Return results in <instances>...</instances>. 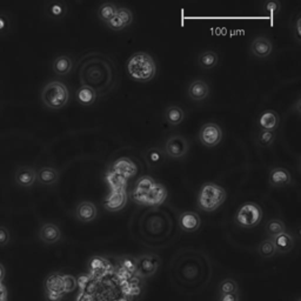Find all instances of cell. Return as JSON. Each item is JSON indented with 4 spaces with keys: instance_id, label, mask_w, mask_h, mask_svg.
<instances>
[{
    "instance_id": "41",
    "label": "cell",
    "mask_w": 301,
    "mask_h": 301,
    "mask_svg": "<svg viewBox=\"0 0 301 301\" xmlns=\"http://www.w3.org/2000/svg\"><path fill=\"white\" fill-rule=\"evenodd\" d=\"M293 27V35H294V40L295 42L298 44V45H300L301 44V17L300 14H298L295 18L294 20V24L292 25Z\"/></svg>"
},
{
    "instance_id": "17",
    "label": "cell",
    "mask_w": 301,
    "mask_h": 301,
    "mask_svg": "<svg viewBox=\"0 0 301 301\" xmlns=\"http://www.w3.org/2000/svg\"><path fill=\"white\" fill-rule=\"evenodd\" d=\"M37 181V171L31 166H20L16 172V183L20 187L28 188Z\"/></svg>"
},
{
    "instance_id": "37",
    "label": "cell",
    "mask_w": 301,
    "mask_h": 301,
    "mask_svg": "<svg viewBox=\"0 0 301 301\" xmlns=\"http://www.w3.org/2000/svg\"><path fill=\"white\" fill-rule=\"evenodd\" d=\"M231 293H239V286L238 282L234 279L227 278L220 281L219 286H218V294H231Z\"/></svg>"
},
{
    "instance_id": "23",
    "label": "cell",
    "mask_w": 301,
    "mask_h": 301,
    "mask_svg": "<svg viewBox=\"0 0 301 301\" xmlns=\"http://www.w3.org/2000/svg\"><path fill=\"white\" fill-rule=\"evenodd\" d=\"M218 63H219V56H218V53L214 52V51L206 50L198 56L199 67L205 71L213 70L218 65Z\"/></svg>"
},
{
    "instance_id": "26",
    "label": "cell",
    "mask_w": 301,
    "mask_h": 301,
    "mask_svg": "<svg viewBox=\"0 0 301 301\" xmlns=\"http://www.w3.org/2000/svg\"><path fill=\"white\" fill-rule=\"evenodd\" d=\"M165 120L171 126H179L185 120V112L180 106L169 105L164 112Z\"/></svg>"
},
{
    "instance_id": "32",
    "label": "cell",
    "mask_w": 301,
    "mask_h": 301,
    "mask_svg": "<svg viewBox=\"0 0 301 301\" xmlns=\"http://www.w3.org/2000/svg\"><path fill=\"white\" fill-rule=\"evenodd\" d=\"M265 232H266L268 238L272 239L282 233V232H286V225L280 219H271L265 225Z\"/></svg>"
},
{
    "instance_id": "28",
    "label": "cell",
    "mask_w": 301,
    "mask_h": 301,
    "mask_svg": "<svg viewBox=\"0 0 301 301\" xmlns=\"http://www.w3.org/2000/svg\"><path fill=\"white\" fill-rule=\"evenodd\" d=\"M145 159H146L147 164L151 166V167H158L164 164L166 155L164 151L159 147H151L145 152Z\"/></svg>"
},
{
    "instance_id": "50",
    "label": "cell",
    "mask_w": 301,
    "mask_h": 301,
    "mask_svg": "<svg viewBox=\"0 0 301 301\" xmlns=\"http://www.w3.org/2000/svg\"><path fill=\"white\" fill-rule=\"evenodd\" d=\"M295 301H301V299H300V298H298V299H296Z\"/></svg>"
},
{
    "instance_id": "36",
    "label": "cell",
    "mask_w": 301,
    "mask_h": 301,
    "mask_svg": "<svg viewBox=\"0 0 301 301\" xmlns=\"http://www.w3.org/2000/svg\"><path fill=\"white\" fill-rule=\"evenodd\" d=\"M118 267H120L122 271H125L126 273L131 277H134L136 275L137 271V263H136V256L131 255H124L120 256L118 259Z\"/></svg>"
},
{
    "instance_id": "14",
    "label": "cell",
    "mask_w": 301,
    "mask_h": 301,
    "mask_svg": "<svg viewBox=\"0 0 301 301\" xmlns=\"http://www.w3.org/2000/svg\"><path fill=\"white\" fill-rule=\"evenodd\" d=\"M268 184L271 187H284L292 184V176L288 169L284 167H274L271 169L268 176Z\"/></svg>"
},
{
    "instance_id": "20",
    "label": "cell",
    "mask_w": 301,
    "mask_h": 301,
    "mask_svg": "<svg viewBox=\"0 0 301 301\" xmlns=\"http://www.w3.org/2000/svg\"><path fill=\"white\" fill-rule=\"evenodd\" d=\"M272 241L277 249V253H281V254L291 252L294 247V238L288 232H282V233L278 234L277 237L272 238Z\"/></svg>"
},
{
    "instance_id": "1",
    "label": "cell",
    "mask_w": 301,
    "mask_h": 301,
    "mask_svg": "<svg viewBox=\"0 0 301 301\" xmlns=\"http://www.w3.org/2000/svg\"><path fill=\"white\" fill-rule=\"evenodd\" d=\"M81 86L92 89L97 94H104L114 86V65L106 56L92 53L84 57L79 64Z\"/></svg>"
},
{
    "instance_id": "21",
    "label": "cell",
    "mask_w": 301,
    "mask_h": 301,
    "mask_svg": "<svg viewBox=\"0 0 301 301\" xmlns=\"http://www.w3.org/2000/svg\"><path fill=\"white\" fill-rule=\"evenodd\" d=\"M45 292L58 295H65L63 287V274L58 273V272L50 274L45 280Z\"/></svg>"
},
{
    "instance_id": "13",
    "label": "cell",
    "mask_w": 301,
    "mask_h": 301,
    "mask_svg": "<svg viewBox=\"0 0 301 301\" xmlns=\"http://www.w3.org/2000/svg\"><path fill=\"white\" fill-rule=\"evenodd\" d=\"M201 226V219L198 213L185 211L179 214V227L187 233H193Z\"/></svg>"
},
{
    "instance_id": "44",
    "label": "cell",
    "mask_w": 301,
    "mask_h": 301,
    "mask_svg": "<svg viewBox=\"0 0 301 301\" xmlns=\"http://www.w3.org/2000/svg\"><path fill=\"white\" fill-rule=\"evenodd\" d=\"M10 28V20L9 18L4 14H0V34L5 33V32Z\"/></svg>"
},
{
    "instance_id": "34",
    "label": "cell",
    "mask_w": 301,
    "mask_h": 301,
    "mask_svg": "<svg viewBox=\"0 0 301 301\" xmlns=\"http://www.w3.org/2000/svg\"><path fill=\"white\" fill-rule=\"evenodd\" d=\"M155 184L157 183H155L153 178L150 176H144L141 177L140 179H138V181L136 183V186H134V191L140 192V193L147 195L152 190H153Z\"/></svg>"
},
{
    "instance_id": "40",
    "label": "cell",
    "mask_w": 301,
    "mask_h": 301,
    "mask_svg": "<svg viewBox=\"0 0 301 301\" xmlns=\"http://www.w3.org/2000/svg\"><path fill=\"white\" fill-rule=\"evenodd\" d=\"M280 9H281L280 3L277 2V0H272V2H268L264 5L265 12L270 13V14H272V16H274V14L279 13Z\"/></svg>"
},
{
    "instance_id": "24",
    "label": "cell",
    "mask_w": 301,
    "mask_h": 301,
    "mask_svg": "<svg viewBox=\"0 0 301 301\" xmlns=\"http://www.w3.org/2000/svg\"><path fill=\"white\" fill-rule=\"evenodd\" d=\"M52 68L57 75L64 77V75L71 73L72 68H73V61H72L71 57L68 56H59L54 59Z\"/></svg>"
},
{
    "instance_id": "45",
    "label": "cell",
    "mask_w": 301,
    "mask_h": 301,
    "mask_svg": "<svg viewBox=\"0 0 301 301\" xmlns=\"http://www.w3.org/2000/svg\"><path fill=\"white\" fill-rule=\"evenodd\" d=\"M218 301H240V298H239V293H231V294L219 295Z\"/></svg>"
},
{
    "instance_id": "49",
    "label": "cell",
    "mask_w": 301,
    "mask_h": 301,
    "mask_svg": "<svg viewBox=\"0 0 301 301\" xmlns=\"http://www.w3.org/2000/svg\"><path fill=\"white\" fill-rule=\"evenodd\" d=\"M0 301H7V296H2V298H0Z\"/></svg>"
},
{
    "instance_id": "12",
    "label": "cell",
    "mask_w": 301,
    "mask_h": 301,
    "mask_svg": "<svg viewBox=\"0 0 301 301\" xmlns=\"http://www.w3.org/2000/svg\"><path fill=\"white\" fill-rule=\"evenodd\" d=\"M187 96L193 101H202L209 96V86L205 80L195 79L187 87Z\"/></svg>"
},
{
    "instance_id": "11",
    "label": "cell",
    "mask_w": 301,
    "mask_h": 301,
    "mask_svg": "<svg viewBox=\"0 0 301 301\" xmlns=\"http://www.w3.org/2000/svg\"><path fill=\"white\" fill-rule=\"evenodd\" d=\"M39 239L46 245H53L60 241L61 239V231L59 226H57L53 223H45L41 225L39 230Z\"/></svg>"
},
{
    "instance_id": "48",
    "label": "cell",
    "mask_w": 301,
    "mask_h": 301,
    "mask_svg": "<svg viewBox=\"0 0 301 301\" xmlns=\"http://www.w3.org/2000/svg\"><path fill=\"white\" fill-rule=\"evenodd\" d=\"M300 101H301V100H300V98H299V99L296 100L295 106H294V108H295V110H296V113H298V114L300 113V108H299V106H300Z\"/></svg>"
},
{
    "instance_id": "10",
    "label": "cell",
    "mask_w": 301,
    "mask_h": 301,
    "mask_svg": "<svg viewBox=\"0 0 301 301\" xmlns=\"http://www.w3.org/2000/svg\"><path fill=\"white\" fill-rule=\"evenodd\" d=\"M128 195L126 190L111 191L104 201V207L108 212H119L127 205Z\"/></svg>"
},
{
    "instance_id": "25",
    "label": "cell",
    "mask_w": 301,
    "mask_h": 301,
    "mask_svg": "<svg viewBox=\"0 0 301 301\" xmlns=\"http://www.w3.org/2000/svg\"><path fill=\"white\" fill-rule=\"evenodd\" d=\"M60 173L57 168L54 167H41L37 171V180L41 185H46V186H51L58 183L59 180Z\"/></svg>"
},
{
    "instance_id": "16",
    "label": "cell",
    "mask_w": 301,
    "mask_h": 301,
    "mask_svg": "<svg viewBox=\"0 0 301 301\" xmlns=\"http://www.w3.org/2000/svg\"><path fill=\"white\" fill-rule=\"evenodd\" d=\"M74 214L80 223H91L97 218L98 208L93 202L81 201L75 207Z\"/></svg>"
},
{
    "instance_id": "15",
    "label": "cell",
    "mask_w": 301,
    "mask_h": 301,
    "mask_svg": "<svg viewBox=\"0 0 301 301\" xmlns=\"http://www.w3.org/2000/svg\"><path fill=\"white\" fill-rule=\"evenodd\" d=\"M112 171H114L115 173L120 174L121 177H124L125 179H131L136 176L138 172V167L136 165V162L133 160H131L130 158H120L118 160H115L113 162L111 167Z\"/></svg>"
},
{
    "instance_id": "9",
    "label": "cell",
    "mask_w": 301,
    "mask_h": 301,
    "mask_svg": "<svg viewBox=\"0 0 301 301\" xmlns=\"http://www.w3.org/2000/svg\"><path fill=\"white\" fill-rule=\"evenodd\" d=\"M248 50L256 59H266L273 52V44L265 35H258L249 44Z\"/></svg>"
},
{
    "instance_id": "46",
    "label": "cell",
    "mask_w": 301,
    "mask_h": 301,
    "mask_svg": "<svg viewBox=\"0 0 301 301\" xmlns=\"http://www.w3.org/2000/svg\"><path fill=\"white\" fill-rule=\"evenodd\" d=\"M2 296H7V289L5 286H4L3 282H0V298Z\"/></svg>"
},
{
    "instance_id": "38",
    "label": "cell",
    "mask_w": 301,
    "mask_h": 301,
    "mask_svg": "<svg viewBox=\"0 0 301 301\" xmlns=\"http://www.w3.org/2000/svg\"><path fill=\"white\" fill-rule=\"evenodd\" d=\"M78 286V279L72 274H63V287L64 293H71L74 292Z\"/></svg>"
},
{
    "instance_id": "42",
    "label": "cell",
    "mask_w": 301,
    "mask_h": 301,
    "mask_svg": "<svg viewBox=\"0 0 301 301\" xmlns=\"http://www.w3.org/2000/svg\"><path fill=\"white\" fill-rule=\"evenodd\" d=\"M106 26L108 28H111V30H113V31H121V30H124V28H125L124 25H122V23L120 21V19H119L118 16L113 17L110 21H107Z\"/></svg>"
},
{
    "instance_id": "47",
    "label": "cell",
    "mask_w": 301,
    "mask_h": 301,
    "mask_svg": "<svg viewBox=\"0 0 301 301\" xmlns=\"http://www.w3.org/2000/svg\"><path fill=\"white\" fill-rule=\"evenodd\" d=\"M4 278H5V268L0 264V282L4 281Z\"/></svg>"
},
{
    "instance_id": "2",
    "label": "cell",
    "mask_w": 301,
    "mask_h": 301,
    "mask_svg": "<svg viewBox=\"0 0 301 301\" xmlns=\"http://www.w3.org/2000/svg\"><path fill=\"white\" fill-rule=\"evenodd\" d=\"M128 75L133 80L147 82L157 74V65L153 57L146 52H136L130 57L126 64Z\"/></svg>"
},
{
    "instance_id": "39",
    "label": "cell",
    "mask_w": 301,
    "mask_h": 301,
    "mask_svg": "<svg viewBox=\"0 0 301 301\" xmlns=\"http://www.w3.org/2000/svg\"><path fill=\"white\" fill-rule=\"evenodd\" d=\"M117 16L119 17V19H120L125 28L128 27L133 23V13L127 7H118Z\"/></svg>"
},
{
    "instance_id": "30",
    "label": "cell",
    "mask_w": 301,
    "mask_h": 301,
    "mask_svg": "<svg viewBox=\"0 0 301 301\" xmlns=\"http://www.w3.org/2000/svg\"><path fill=\"white\" fill-rule=\"evenodd\" d=\"M118 6L113 3H104L98 7V17L103 23L106 24L112 18L117 16Z\"/></svg>"
},
{
    "instance_id": "8",
    "label": "cell",
    "mask_w": 301,
    "mask_h": 301,
    "mask_svg": "<svg viewBox=\"0 0 301 301\" xmlns=\"http://www.w3.org/2000/svg\"><path fill=\"white\" fill-rule=\"evenodd\" d=\"M198 137L205 147H216L223 140V130L216 122H206L199 131Z\"/></svg>"
},
{
    "instance_id": "31",
    "label": "cell",
    "mask_w": 301,
    "mask_h": 301,
    "mask_svg": "<svg viewBox=\"0 0 301 301\" xmlns=\"http://www.w3.org/2000/svg\"><path fill=\"white\" fill-rule=\"evenodd\" d=\"M46 12H47V16L50 18H52L54 20H59V19H63V18L67 14V6L66 4L63 2L51 3L47 5Z\"/></svg>"
},
{
    "instance_id": "6",
    "label": "cell",
    "mask_w": 301,
    "mask_h": 301,
    "mask_svg": "<svg viewBox=\"0 0 301 301\" xmlns=\"http://www.w3.org/2000/svg\"><path fill=\"white\" fill-rule=\"evenodd\" d=\"M137 263V271L136 275L138 278L146 279L151 278L157 273L159 267H160L161 260L157 254H141L139 256H136Z\"/></svg>"
},
{
    "instance_id": "27",
    "label": "cell",
    "mask_w": 301,
    "mask_h": 301,
    "mask_svg": "<svg viewBox=\"0 0 301 301\" xmlns=\"http://www.w3.org/2000/svg\"><path fill=\"white\" fill-rule=\"evenodd\" d=\"M105 180L108 185V187L111 188V191L115 190H126L127 186V179H125L124 177H121L120 174L115 173L110 168L105 174Z\"/></svg>"
},
{
    "instance_id": "22",
    "label": "cell",
    "mask_w": 301,
    "mask_h": 301,
    "mask_svg": "<svg viewBox=\"0 0 301 301\" xmlns=\"http://www.w3.org/2000/svg\"><path fill=\"white\" fill-rule=\"evenodd\" d=\"M166 198H167V188L162 184L157 183L153 190L147 194L146 206L154 207V206L161 205L166 200Z\"/></svg>"
},
{
    "instance_id": "19",
    "label": "cell",
    "mask_w": 301,
    "mask_h": 301,
    "mask_svg": "<svg viewBox=\"0 0 301 301\" xmlns=\"http://www.w3.org/2000/svg\"><path fill=\"white\" fill-rule=\"evenodd\" d=\"M279 124H280V118L277 112L273 110L264 111L258 119L259 128L264 131H274L275 132Z\"/></svg>"
},
{
    "instance_id": "29",
    "label": "cell",
    "mask_w": 301,
    "mask_h": 301,
    "mask_svg": "<svg viewBox=\"0 0 301 301\" xmlns=\"http://www.w3.org/2000/svg\"><path fill=\"white\" fill-rule=\"evenodd\" d=\"M75 96H77V100L79 104L84 105V106H90V105L94 104V101L97 100L98 94L92 89H90V87L80 86Z\"/></svg>"
},
{
    "instance_id": "7",
    "label": "cell",
    "mask_w": 301,
    "mask_h": 301,
    "mask_svg": "<svg viewBox=\"0 0 301 301\" xmlns=\"http://www.w3.org/2000/svg\"><path fill=\"white\" fill-rule=\"evenodd\" d=\"M188 150H190V143L186 138L180 134H176L166 140L164 153L167 158L181 159L188 153Z\"/></svg>"
},
{
    "instance_id": "4",
    "label": "cell",
    "mask_w": 301,
    "mask_h": 301,
    "mask_svg": "<svg viewBox=\"0 0 301 301\" xmlns=\"http://www.w3.org/2000/svg\"><path fill=\"white\" fill-rule=\"evenodd\" d=\"M70 100V91L61 81H50L41 90V101L51 110H60Z\"/></svg>"
},
{
    "instance_id": "35",
    "label": "cell",
    "mask_w": 301,
    "mask_h": 301,
    "mask_svg": "<svg viewBox=\"0 0 301 301\" xmlns=\"http://www.w3.org/2000/svg\"><path fill=\"white\" fill-rule=\"evenodd\" d=\"M275 132L274 131H264L259 130L255 138V144L259 147H270L274 144Z\"/></svg>"
},
{
    "instance_id": "18",
    "label": "cell",
    "mask_w": 301,
    "mask_h": 301,
    "mask_svg": "<svg viewBox=\"0 0 301 301\" xmlns=\"http://www.w3.org/2000/svg\"><path fill=\"white\" fill-rule=\"evenodd\" d=\"M87 267H89L90 273L94 275V277H103V275L107 274L112 270V265L110 264V261L100 255L92 256L89 261Z\"/></svg>"
},
{
    "instance_id": "43",
    "label": "cell",
    "mask_w": 301,
    "mask_h": 301,
    "mask_svg": "<svg viewBox=\"0 0 301 301\" xmlns=\"http://www.w3.org/2000/svg\"><path fill=\"white\" fill-rule=\"evenodd\" d=\"M10 232L5 227H0V246H6L10 242Z\"/></svg>"
},
{
    "instance_id": "5",
    "label": "cell",
    "mask_w": 301,
    "mask_h": 301,
    "mask_svg": "<svg viewBox=\"0 0 301 301\" xmlns=\"http://www.w3.org/2000/svg\"><path fill=\"white\" fill-rule=\"evenodd\" d=\"M263 220V209L255 202H245L235 213V223L244 228L258 226Z\"/></svg>"
},
{
    "instance_id": "33",
    "label": "cell",
    "mask_w": 301,
    "mask_h": 301,
    "mask_svg": "<svg viewBox=\"0 0 301 301\" xmlns=\"http://www.w3.org/2000/svg\"><path fill=\"white\" fill-rule=\"evenodd\" d=\"M258 254L263 259H271L277 254V249H275L271 238L265 239V240L261 241L258 245Z\"/></svg>"
},
{
    "instance_id": "3",
    "label": "cell",
    "mask_w": 301,
    "mask_h": 301,
    "mask_svg": "<svg viewBox=\"0 0 301 301\" xmlns=\"http://www.w3.org/2000/svg\"><path fill=\"white\" fill-rule=\"evenodd\" d=\"M226 198L227 193L224 187L214 183H206L198 193L199 208L204 212H214L224 204Z\"/></svg>"
}]
</instances>
